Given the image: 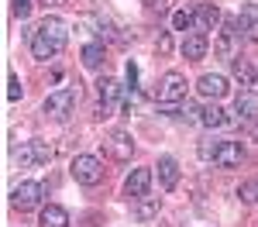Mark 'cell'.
Returning a JSON list of instances; mask_svg holds the SVG:
<instances>
[{
	"mask_svg": "<svg viewBox=\"0 0 258 227\" xmlns=\"http://www.w3.org/2000/svg\"><path fill=\"white\" fill-rule=\"evenodd\" d=\"M66 41H69L66 21L62 18H45L38 24V31L31 35V52H35V59H52L55 52L66 48Z\"/></svg>",
	"mask_w": 258,
	"mask_h": 227,
	"instance_id": "cell-1",
	"label": "cell"
},
{
	"mask_svg": "<svg viewBox=\"0 0 258 227\" xmlns=\"http://www.w3.org/2000/svg\"><path fill=\"white\" fill-rule=\"evenodd\" d=\"M241 31H244V28H241V18H227V21H224V35H220L217 45H214L220 59H231V62H234L238 45H241Z\"/></svg>",
	"mask_w": 258,
	"mask_h": 227,
	"instance_id": "cell-2",
	"label": "cell"
},
{
	"mask_svg": "<svg viewBox=\"0 0 258 227\" xmlns=\"http://www.w3.org/2000/svg\"><path fill=\"white\" fill-rule=\"evenodd\" d=\"M73 176H76V183H83V186H97L100 179H103V165H100V159H93V155H76V159H73Z\"/></svg>",
	"mask_w": 258,
	"mask_h": 227,
	"instance_id": "cell-3",
	"label": "cell"
},
{
	"mask_svg": "<svg viewBox=\"0 0 258 227\" xmlns=\"http://www.w3.org/2000/svg\"><path fill=\"white\" fill-rule=\"evenodd\" d=\"M41 196H45V186L35 183V179H28V183L14 186V193H11V203L18 206V210H35L41 203Z\"/></svg>",
	"mask_w": 258,
	"mask_h": 227,
	"instance_id": "cell-4",
	"label": "cell"
},
{
	"mask_svg": "<svg viewBox=\"0 0 258 227\" xmlns=\"http://www.w3.org/2000/svg\"><path fill=\"white\" fill-rule=\"evenodd\" d=\"M186 97V76L182 72H165L159 80V103H176Z\"/></svg>",
	"mask_w": 258,
	"mask_h": 227,
	"instance_id": "cell-5",
	"label": "cell"
},
{
	"mask_svg": "<svg viewBox=\"0 0 258 227\" xmlns=\"http://www.w3.org/2000/svg\"><path fill=\"white\" fill-rule=\"evenodd\" d=\"M76 90H55V93H48L45 97V114H52V117H66L69 110H73V103H76Z\"/></svg>",
	"mask_w": 258,
	"mask_h": 227,
	"instance_id": "cell-6",
	"label": "cell"
},
{
	"mask_svg": "<svg viewBox=\"0 0 258 227\" xmlns=\"http://www.w3.org/2000/svg\"><path fill=\"white\" fill-rule=\"evenodd\" d=\"M103 144H107V155H110V159H117V162H127V159L135 155V144H131V138H127L124 131H114Z\"/></svg>",
	"mask_w": 258,
	"mask_h": 227,
	"instance_id": "cell-7",
	"label": "cell"
},
{
	"mask_svg": "<svg viewBox=\"0 0 258 227\" xmlns=\"http://www.w3.org/2000/svg\"><path fill=\"white\" fill-rule=\"evenodd\" d=\"M148 186H152V169H135L124 183V193L131 200H141V196H148Z\"/></svg>",
	"mask_w": 258,
	"mask_h": 227,
	"instance_id": "cell-8",
	"label": "cell"
},
{
	"mask_svg": "<svg viewBox=\"0 0 258 227\" xmlns=\"http://www.w3.org/2000/svg\"><path fill=\"white\" fill-rule=\"evenodd\" d=\"M241 159H244V152H241L238 141H220V152L214 162L220 165V169H234V165H241Z\"/></svg>",
	"mask_w": 258,
	"mask_h": 227,
	"instance_id": "cell-9",
	"label": "cell"
},
{
	"mask_svg": "<svg viewBox=\"0 0 258 227\" xmlns=\"http://www.w3.org/2000/svg\"><path fill=\"white\" fill-rule=\"evenodd\" d=\"M207 45H210V41H207V35H203V31H193L189 38L182 41V55L197 62V59H203V55H207Z\"/></svg>",
	"mask_w": 258,
	"mask_h": 227,
	"instance_id": "cell-10",
	"label": "cell"
},
{
	"mask_svg": "<svg viewBox=\"0 0 258 227\" xmlns=\"http://www.w3.org/2000/svg\"><path fill=\"white\" fill-rule=\"evenodd\" d=\"M41 227H69V210L59 203H48L41 210Z\"/></svg>",
	"mask_w": 258,
	"mask_h": 227,
	"instance_id": "cell-11",
	"label": "cell"
},
{
	"mask_svg": "<svg viewBox=\"0 0 258 227\" xmlns=\"http://www.w3.org/2000/svg\"><path fill=\"white\" fill-rule=\"evenodd\" d=\"M234 107H238V114L244 117V121H255V117H258V93H251V90L238 93Z\"/></svg>",
	"mask_w": 258,
	"mask_h": 227,
	"instance_id": "cell-12",
	"label": "cell"
},
{
	"mask_svg": "<svg viewBox=\"0 0 258 227\" xmlns=\"http://www.w3.org/2000/svg\"><path fill=\"white\" fill-rule=\"evenodd\" d=\"M197 90L203 97H224V93H227V80H224V76H200Z\"/></svg>",
	"mask_w": 258,
	"mask_h": 227,
	"instance_id": "cell-13",
	"label": "cell"
},
{
	"mask_svg": "<svg viewBox=\"0 0 258 227\" xmlns=\"http://www.w3.org/2000/svg\"><path fill=\"white\" fill-rule=\"evenodd\" d=\"M159 179H162V186L165 189H176V183H179V165H176V159H159Z\"/></svg>",
	"mask_w": 258,
	"mask_h": 227,
	"instance_id": "cell-14",
	"label": "cell"
},
{
	"mask_svg": "<svg viewBox=\"0 0 258 227\" xmlns=\"http://www.w3.org/2000/svg\"><path fill=\"white\" fill-rule=\"evenodd\" d=\"M241 28H244V35L251 41H258V7L255 4H244L241 7Z\"/></svg>",
	"mask_w": 258,
	"mask_h": 227,
	"instance_id": "cell-15",
	"label": "cell"
},
{
	"mask_svg": "<svg viewBox=\"0 0 258 227\" xmlns=\"http://www.w3.org/2000/svg\"><path fill=\"white\" fill-rule=\"evenodd\" d=\"M220 21V11L214 7V4H200L197 7V24L200 31H214V24Z\"/></svg>",
	"mask_w": 258,
	"mask_h": 227,
	"instance_id": "cell-16",
	"label": "cell"
},
{
	"mask_svg": "<svg viewBox=\"0 0 258 227\" xmlns=\"http://www.w3.org/2000/svg\"><path fill=\"white\" fill-rule=\"evenodd\" d=\"M200 121L207 124V127H224V124H227V114L220 110L217 103H210V107H203V110H200Z\"/></svg>",
	"mask_w": 258,
	"mask_h": 227,
	"instance_id": "cell-17",
	"label": "cell"
},
{
	"mask_svg": "<svg viewBox=\"0 0 258 227\" xmlns=\"http://www.w3.org/2000/svg\"><path fill=\"white\" fill-rule=\"evenodd\" d=\"M159 196H141V203H138V210H135V217L138 220H152L155 213H159Z\"/></svg>",
	"mask_w": 258,
	"mask_h": 227,
	"instance_id": "cell-18",
	"label": "cell"
},
{
	"mask_svg": "<svg viewBox=\"0 0 258 227\" xmlns=\"http://www.w3.org/2000/svg\"><path fill=\"white\" fill-rule=\"evenodd\" d=\"M97 90H100V100H103V103H110V100H117V97H120L117 80H110V76H103V80L97 83Z\"/></svg>",
	"mask_w": 258,
	"mask_h": 227,
	"instance_id": "cell-19",
	"label": "cell"
},
{
	"mask_svg": "<svg viewBox=\"0 0 258 227\" xmlns=\"http://www.w3.org/2000/svg\"><path fill=\"white\" fill-rule=\"evenodd\" d=\"M100 62H103V45H97V41L86 45V48H83V65H86V69H100Z\"/></svg>",
	"mask_w": 258,
	"mask_h": 227,
	"instance_id": "cell-20",
	"label": "cell"
},
{
	"mask_svg": "<svg viewBox=\"0 0 258 227\" xmlns=\"http://www.w3.org/2000/svg\"><path fill=\"white\" fill-rule=\"evenodd\" d=\"M234 76L241 80V86H251V83H255V69H251V62L234 59Z\"/></svg>",
	"mask_w": 258,
	"mask_h": 227,
	"instance_id": "cell-21",
	"label": "cell"
},
{
	"mask_svg": "<svg viewBox=\"0 0 258 227\" xmlns=\"http://www.w3.org/2000/svg\"><path fill=\"white\" fill-rule=\"evenodd\" d=\"M193 24H197V14H193V11H176V14H172V28H176V31H186V28H193Z\"/></svg>",
	"mask_w": 258,
	"mask_h": 227,
	"instance_id": "cell-22",
	"label": "cell"
},
{
	"mask_svg": "<svg viewBox=\"0 0 258 227\" xmlns=\"http://www.w3.org/2000/svg\"><path fill=\"white\" fill-rule=\"evenodd\" d=\"M31 148H35V162L38 165H45V162H52V144H45V141H31Z\"/></svg>",
	"mask_w": 258,
	"mask_h": 227,
	"instance_id": "cell-23",
	"label": "cell"
},
{
	"mask_svg": "<svg viewBox=\"0 0 258 227\" xmlns=\"http://www.w3.org/2000/svg\"><path fill=\"white\" fill-rule=\"evenodd\" d=\"M217 152H220V141H210V138H207V141H200V159H203V162L217 159Z\"/></svg>",
	"mask_w": 258,
	"mask_h": 227,
	"instance_id": "cell-24",
	"label": "cell"
},
{
	"mask_svg": "<svg viewBox=\"0 0 258 227\" xmlns=\"http://www.w3.org/2000/svg\"><path fill=\"white\" fill-rule=\"evenodd\" d=\"M14 159H18L21 165L35 162V148H31V141H28V144H21V148H14Z\"/></svg>",
	"mask_w": 258,
	"mask_h": 227,
	"instance_id": "cell-25",
	"label": "cell"
},
{
	"mask_svg": "<svg viewBox=\"0 0 258 227\" xmlns=\"http://www.w3.org/2000/svg\"><path fill=\"white\" fill-rule=\"evenodd\" d=\"M21 93H24V90H21V80L11 72V76H7V100H21Z\"/></svg>",
	"mask_w": 258,
	"mask_h": 227,
	"instance_id": "cell-26",
	"label": "cell"
},
{
	"mask_svg": "<svg viewBox=\"0 0 258 227\" xmlns=\"http://www.w3.org/2000/svg\"><path fill=\"white\" fill-rule=\"evenodd\" d=\"M11 11H14V18H28L31 14V0H11Z\"/></svg>",
	"mask_w": 258,
	"mask_h": 227,
	"instance_id": "cell-27",
	"label": "cell"
},
{
	"mask_svg": "<svg viewBox=\"0 0 258 227\" xmlns=\"http://www.w3.org/2000/svg\"><path fill=\"white\" fill-rule=\"evenodd\" d=\"M238 196L244 200V203H255V200H258V186H255V183H244V186L238 189Z\"/></svg>",
	"mask_w": 258,
	"mask_h": 227,
	"instance_id": "cell-28",
	"label": "cell"
},
{
	"mask_svg": "<svg viewBox=\"0 0 258 227\" xmlns=\"http://www.w3.org/2000/svg\"><path fill=\"white\" fill-rule=\"evenodd\" d=\"M159 52H162V55L172 52V35H162V38H159Z\"/></svg>",
	"mask_w": 258,
	"mask_h": 227,
	"instance_id": "cell-29",
	"label": "cell"
},
{
	"mask_svg": "<svg viewBox=\"0 0 258 227\" xmlns=\"http://www.w3.org/2000/svg\"><path fill=\"white\" fill-rule=\"evenodd\" d=\"M127 86H138V65L127 62Z\"/></svg>",
	"mask_w": 258,
	"mask_h": 227,
	"instance_id": "cell-30",
	"label": "cell"
},
{
	"mask_svg": "<svg viewBox=\"0 0 258 227\" xmlns=\"http://www.w3.org/2000/svg\"><path fill=\"white\" fill-rule=\"evenodd\" d=\"M148 7H155V11H165V0H145Z\"/></svg>",
	"mask_w": 258,
	"mask_h": 227,
	"instance_id": "cell-31",
	"label": "cell"
},
{
	"mask_svg": "<svg viewBox=\"0 0 258 227\" xmlns=\"http://www.w3.org/2000/svg\"><path fill=\"white\" fill-rule=\"evenodd\" d=\"M248 131H251V138H258V117H255V121H248Z\"/></svg>",
	"mask_w": 258,
	"mask_h": 227,
	"instance_id": "cell-32",
	"label": "cell"
},
{
	"mask_svg": "<svg viewBox=\"0 0 258 227\" xmlns=\"http://www.w3.org/2000/svg\"><path fill=\"white\" fill-rule=\"evenodd\" d=\"M45 4H55V7H59V4H66V0H45Z\"/></svg>",
	"mask_w": 258,
	"mask_h": 227,
	"instance_id": "cell-33",
	"label": "cell"
}]
</instances>
